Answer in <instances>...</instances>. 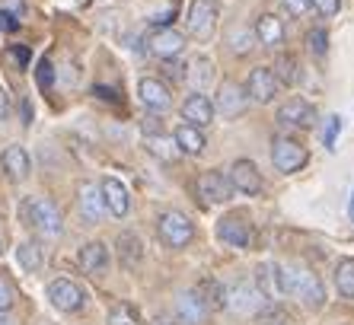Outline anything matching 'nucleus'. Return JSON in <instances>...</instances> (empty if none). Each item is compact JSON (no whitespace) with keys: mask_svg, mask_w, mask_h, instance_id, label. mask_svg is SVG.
Segmentation results:
<instances>
[{"mask_svg":"<svg viewBox=\"0 0 354 325\" xmlns=\"http://www.w3.org/2000/svg\"><path fill=\"white\" fill-rule=\"evenodd\" d=\"M274 281H278V293H290L297 300H304L306 309H322L326 306V287L310 268H294V265H274Z\"/></svg>","mask_w":354,"mask_h":325,"instance_id":"obj_1","label":"nucleus"},{"mask_svg":"<svg viewBox=\"0 0 354 325\" xmlns=\"http://www.w3.org/2000/svg\"><path fill=\"white\" fill-rule=\"evenodd\" d=\"M23 220L45 239H58L64 233V220H61V211L48 198H26L23 201Z\"/></svg>","mask_w":354,"mask_h":325,"instance_id":"obj_2","label":"nucleus"},{"mask_svg":"<svg viewBox=\"0 0 354 325\" xmlns=\"http://www.w3.org/2000/svg\"><path fill=\"white\" fill-rule=\"evenodd\" d=\"M157 233L169 249H185V245L195 239V227H192V220L179 211H166L160 214L157 220Z\"/></svg>","mask_w":354,"mask_h":325,"instance_id":"obj_3","label":"nucleus"},{"mask_svg":"<svg viewBox=\"0 0 354 325\" xmlns=\"http://www.w3.org/2000/svg\"><path fill=\"white\" fill-rule=\"evenodd\" d=\"M272 162L278 172H300L310 162V154H306L304 144H297L294 138H274L272 140Z\"/></svg>","mask_w":354,"mask_h":325,"instance_id":"obj_4","label":"nucleus"},{"mask_svg":"<svg viewBox=\"0 0 354 325\" xmlns=\"http://www.w3.org/2000/svg\"><path fill=\"white\" fill-rule=\"evenodd\" d=\"M48 300L58 313H77V309H83V300H86V297H83V290L74 284V281L58 277V281L48 284Z\"/></svg>","mask_w":354,"mask_h":325,"instance_id":"obj_5","label":"nucleus"},{"mask_svg":"<svg viewBox=\"0 0 354 325\" xmlns=\"http://www.w3.org/2000/svg\"><path fill=\"white\" fill-rule=\"evenodd\" d=\"M99 195H102V204H106V214H112V217H128V211H131V195H128V188L118 179L106 176V179L99 182Z\"/></svg>","mask_w":354,"mask_h":325,"instance_id":"obj_6","label":"nucleus"},{"mask_svg":"<svg viewBox=\"0 0 354 325\" xmlns=\"http://www.w3.org/2000/svg\"><path fill=\"white\" fill-rule=\"evenodd\" d=\"M147 48H150V55L160 57V61H173V57H179L182 48H185V35L163 26V29H157V32H150Z\"/></svg>","mask_w":354,"mask_h":325,"instance_id":"obj_7","label":"nucleus"},{"mask_svg":"<svg viewBox=\"0 0 354 325\" xmlns=\"http://www.w3.org/2000/svg\"><path fill=\"white\" fill-rule=\"evenodd\" d=\"M214 29H217V7L207 3V0H195L189 10V32L195 35V39L207 41L214 35Z\"/></svg>","mask_w":354,"mask_h":325,"instance_id":"obj_8","label":"nucleus"},{"mask_svg":"<svg viewBox=\"0 0 354 325\" xmlns=\"http://www.w3.org/2000/svg\"><path fill=\"white\" fill-rule=\"evenodd\" d=\"M278 86L281 83L274 80V73H272V67H256V71L249 73V80H246V96L252 99V102H272L274 96H278Z\"/></svg>","mask_w":354,"mask_h":325,"instance_id":"obj_9","label":"nucleus"},{"mask_svg":"<svg viewBox=\"0 0 354 325\" xmlns=\"http://www.w3.org/2000/svg\"><path fill=\"white\" fill-rule=\"evenodd\" d=\"M198 195L205 198L207 204H223V201H230L233 185H230V179H227L223 172L207 169V172L198 176Z\"/></svg>","mask_w":354,"mask_h":325,"instance_id":"obj_10","label":"nucleus"},{"mask_svg":"<svg viewBox=\"0 0 354 325\" xmlns=\"http://www.w3.org/2000/svg\"><path fill=\"white\" fill-rule=\"evenodd\" d=\"M217 239L230 249H246L249 245V223L243 214H227L217 220Z\"/></svg>","mask_w":354,"mask_h":325,"instance_id":"obj_11","label":"nucleus"},{"mask_svg":"<svg viewBox=\"0 0 354 325\" xmlns=\"http://www.w3.org/2000/svg\"><path fill=\"white\" fill-rule=\"evenodd\" d=\"M278 122L281 124H290V128L306 131V128H313V124H316V109L310 106L306 99L294 96V99H288V102L278 109Z\"/></svg>","mask_w":354,"mask_h":325,"instance_id":"obj_12","label":"nucleus"},{"mask_svg":"<svg viewBox=\"0 0 354 325\" xmlns=\"http://www.w3.org/2000/svg\"><path fill=\"white\" fill-rule=\"evenodd\" d=\"M230 185L236 188V192H243V195H259L262 192V172H259V166L252 160H236L230 166Z\"/></svg>","mask_w":354,"mask_h":325,"instance_id":"obj_13","label":"nucleus"},{"mask_svg":"<svg viewBox=\"0 0 354 325\" xmlns=\"http://www.w3.org/2000/svg\"><path fill=\"white\" fill-rule=\"evenodd\" d=\"M138 96H140V102H144L150 112H157V115H163V112H169V109H173L169 86H166V83H160V80H153V77H144V80L138 83Z\"/></svg>","mask_w":354,"mask_h":325,"instance_id":"obj_14","label":"nucleus"},{"mask_svg":"<svg viewBox=\"0 0 354 325\" xmlns=\"http://www.w3.org/2000/svg\"><path fill=\"white\" fill-rule=\"evenodd\" d=\"M182 122L195 124V128H207L214 122V102L205 96V93H192L185 102H182Z\"/></svg>","mask_w":354,"mask_h":325,"instance_id":"obj_15","label":"nucleus"},{"mask_svg":"<svg viewBox=\"0 0 354 325\" xmlns=\"http://www.w3.org/2000/svg\"><path fill=\"white\" fill-rule=\"evenodd\" d=\"M249 106V96L243 86H236V83H221V90H217V99H214V112H223V115H243Z\"/></svg>","mask_w":354,"mask_h":325,"instance_id":"obj_16","label":"nucleus"},{"mask_svg":"<svg viewBox=\"0 0 354 325\" xmlns=\"http://www.w3.org/2000/svg\"><path fill=\"white\" fill-rule=\"evenodd\" d=\"M252 35H256V41L262 45V48H278V45H284V23H281L274 13H262V17L256 19V26H252Z\"/></svg>","mask_w":354,"mask_h":325,"instance_id":"obj_17","label":"nucleus"},{"mask_svg":"<svg viewBox=\"0 0 354 325\" xmlns=\"http://www.w3.org/2000/svg\"><path fill=\"white\" fill-rule=\"evenodd\" d=\"M176 319H179L182 325H201L207 319V306H205V300L198 297V290L179 293V300H176Z\"/></svg>","mask_w":354,"mask_h":325,"instance_id":"obj_18","label":"nucleus"},{"mask_svg":"<svg viewBox=\"0 0 354 325\" xmlns=\"http://www.w3.org/2000/svg\"><path fill=\"white\" fill-rule=\"evenodd\" d=\"M0 166H3V172H7L13 182H23L26 176H29V169H32V160L26 154V147L10 144L7 150H3V156H0Z\"/></svg>","mask_w":354,"mask_h":325,"instance_id":"obj_19","label":"nucleus"},{"mask_svg":"<svg viewBox=\"0 0 354 325\" xmlns=\"http://www.w3.org/2000/svg\"><path fill=\"white\" fill-rule=\"evenodd\" d=\"M173 140H176V147H179V154H185V156H201L207 147L201 128H195V124H189V122H182L179 128H176Z\"/></svg>","mask_w":354,"mask_h":325,"instance_id":"obj_20","label":"nucleus"},{"mask_svg":"<svg viewBox=\"0 0 354 325\" xmlns=\"http://www.w3.org/2000/svg\"><path fill=\"white\" fill-rule=\"evenodd\" d=\"M80 217L86 223H99L106 217V204H102V195H99V185H93V182L80 185Z\"/></svg>","mask_w":354,"mask_h":325,"instance_id":"obj_21","label":"nucleus"},{"mask_svg":"<svg viewBox=\"0 0 354 325\" xmlns=\"http://www.w3.org/2000/svg\"><path fill=\"white\" fill-rule=\"evenodd\" d=\"M227 303H230L236 313H262L265 309V293L256 290V287L239 284L233 293H227Z\"/></svg>","mask_w":354,"mask_h":325,"instance_id":"obj_22","label":"nucleus"},{"mask_svg":"<svg viewBox=\"0 0 354 325\" xmlns=\"http://www.w3.org/2000/svg\"><path fill=\"white\" fill-rule=\"evenodd\" d=\"M80 268L86 271V275H102V271L109 268V249L106 243H86L80 249Z\"/></svg>","mask_w":354,"mask_h":325,"instance_id":"obj_23","label":"nucleus"},{"mask_svg":"<svg viewBox=\"0 0 354 325\" xmlns=\"http://www.w3.org/2000/svg\"><path fill=\"white\" fill-rule=\"evenodd\" d=\"M195 290H198V297L205 300L207 313H217V309L227 306V290H223V284L217 281V277H205V281H201Z\"/></svg>","mask_w":354,"mask_h":325,"instance_id":"obj_24","label":"nucleus"},{"mask_svg":"<svg viewBox=\"0 0 354 325\" xmlns=\"http://www.w3.org/2000/svg\"><path fill=\"white\" fill-rule=\"evenodd\" d=\"M115 245H118V259H122L124 268H138L140 259H144V245H140L138 236L124 230V233L118 236V243H115Z\"/></svg>","mask_w":354,"mask_h":325,"instance_id":"obj_25","label":"nucleus"},{"mask_svg":"<svg viewBox=\"0 0 354 325\" xmlns=\"http://www.w3.org/2000/svg\"><path fill=\"white\" fill-rule=\"evenodd\" d=\"M272 73H274V80H278V83H284V86H294V83L300 80V64H297L294 55H278Z\"/></svg>","mask_w":354,"mask_h":325,"instance_id":"obj_26","label":"nucleus"},{"mask_svg":"<svg viewBox=\"0 0 354 325\" xmlns=\"http://www.w3.org/2000/svg\"><path fill=\"white\" fill-rule=\"evenodd\" d=\"M17 261H19V268H23V271L35 275V271L41 268V249H39V243H19Z\"/></svg>","mask_w":354,"mask_h":325,"instance_id":"obj_27","label":"nucleus"},{"mask_svg":"<svg viewBox=\"0 0 354 325\" xmlns=\"http://www.w3.org/2000/svg\"><path fill=\"white\" fill-rule=\"evenodd\" d=\"M335 287L342 297H354V259H342L335 268Z\"/></svg>","mask_w":354,"mask_h":325,"instance_id":"obj_28","label":"nucleus"},{"mask_svg":"<svg viewBox=\"0 0 354 325\" xmlns=\"http://www.w3.org/2000/svg\"><path fill=\"white\" fill-rule=\"evenodd\" d=\"M147 147H150V154L160 156V160H176L179 156V147H176V140H166L163 134H150L147 138Z\"/></svg>","mask_w":354,"mask_h":325,"instance_id":"obj_29","label":"nucleus"},{"mask_svg":"<svg viewBox=\"0 0 354 325\" xmlns=\"http://www.w3.org/2000/svg\"><path fill=\"white\" fill-rule=\"evenodd\" d=\"M306 48L313 51L316 57H326V51H329V35H326V29H310V32H306Z\"/></svg>","mask_w":354,"mask_h":325,"instance_id":"obj_30","label":"nucleus"},{"mask_svg":"<svg viewBox=\"0 0 354 325\" xmlns=\"http://www.w3.org/2000/svg\"><path fill=\"white\" fill-rule=\"evenodd\" d=\"M230 45L236 55H249V51L256 48V35L252 32H233L230 35Z\"/></svg>","mask_w":354,"mask_h":325,"instance_id":"obj_31","label":"nucleus"},{"mask_svg":"<svg viewBox=\"0 0 354 325\" xmlns=\"http://www.w3.org/2000/svg\"><path fill=\"white\" fill-rule=\"evenodd\" d=\"M13 303H17V290H13V284H10L7 277L0 275V313H10Z\"/></svg>","mask_w":354,"mask_h":325,"instance_id":"obj_32","label":"nucleus"},{"mask_svg":"<svg viewBox=\"0 0 354 325\" xmlns=\"http://www.w3.org/2000/svg\"><path fill=\"white\" fill-rule=\"evenodd\" d=\"M342 134V118L338 115H332L329 122H326V131H322V144L329 147V150H335V138Z\"/></svg>","mask_w":354,"mask_h":325,"instance_id":"obj_33","label":"nucleus"},{"mask_svg":"<svg viewBox=\"0 0 354 325\" xmlns=\"http://www.w3.org/2000/svg\"><path fill=\"white\" fill-rule=\"evenodd\" d=\"M281 7L288 10V17L300 19V17H306V13L313 10V3H310V0H281Z\"/></svg>","mask_w":354,"mask_h":325,"instance_id":"obj_34","label":"nucleus"},{"mask_svg":"<svg viewBox=\"0 0 354 325\" xmlns=\"http://www.w3.org/2000/svg\"><path fill=\"white\" fill-rule=\"evenodd\" d=\"M35 77H39V86H41V90H48V86H51V80H55V71H51V61H48V57H41V61H39V73H35Z\"/></svg>","mask_w":354,"mask_h":325,"instance_id":"obj_35","label":"nucleus"},{"mask_svg":"<svg viewBox=\"0 0 354 325\" xmlns=\"http://www.w3.org/2000/svg\"><path fill=\"white\" fill-rule=\"evenodd\" d=\"M316 10H319L322 17H335L338 7H342V0H310Z\"/></svg>","mask_w":354,"mask_h":325,"instance_id":"obj_36","label":"nucleus"},{"mask_svg":"<svg viewBox=\"0 0 354 325\" xmlns=\"http://www.w3.org/2000/svg\"><path fill=\"white\" fill-rule=\"evenodd\" d=\"M17 17H13V13H7V10H0V29H3V32H13V29H17Z\"/></svg>","mask_w":354,"mask_h":325,"instance_id":"obj_37","label":"nucleus"},{"mask_svg":"<svg viewBox=\"0 0 354 325\" xmlns=\"http://www.w3.org/2000/svg\"><path fill=\"white\" fill-rule=\"evenodd\" d=\"M10 109H13V106H10V93L0 90V122H7V118H10Z\"/></svg>","mask_w":354,"mask_h":325,"instance_id":"obj_38","label":"nucleus"},{"mask_svg":"<svg viewBox=\"0 0 354 325\" xmlns=\"http://www.w3.org/2000/svg\"><path fill=\"white\" fill-rule=\"evenodd\" d=\"M10 55L17 57L19 64H26V61H29V51H26V48H13V51H10Z\"/></svg>","mask_w":354,"mask_h":325,"instance_id":"obj_39","label":"nucleus"},{"mask_svg":"<svg viewBox=\"0 0 354 325\" xmlns=\"http://www.w3.org/2000/svg\"><path fill=\"white\" fill-rule=\"evenodd\" d=\"M348 217H351V223H354V192H351V201H348Z\"/></svg>","mask_w":354,"mask_h":325,"instance_id":"obj_40","label":"nucleus"},{"mask_svg":"<svg viewBox=\"0 0 354 325\" xmlns=\"http://www.w3.org/2000/svg\"><path fill=\"white\" fill-rule=\"evenodd\" d=\"M0 325H17V322H13V319H10L7 313H0Z\"/></svg>","mask_w":354,"mask_h":325,"instance_id":"obj_41","label":"nucleus"},{"mask_svg":"<svg viewBox=\"0 0 354 325\" xmlns=\"http://www.w3.org/2000/svg\"><path fill=\"white\" fill-rule=\"evenodd\" d=\"M157 325H176V322H169L166 316H160V319H157Z\"/></svg>","mask_w":354,"mask_h":325,"instance_id":"obj_42","label":"nucleus"},{"mask_svg":"<svg viewBox=\"0 0 354 325\" xmlns=\"http://www.w3.org/2000/svg\"><path fill=\"white\" fill-rule=\"evenodd\" d=\"M112 325H128V322H118V319H115V322H112Z\"/></svg>","mask_w":354,"mask_h":325,"instance_id":"obj_43","label":"nucleus"},{"mask_svg":"<svg viewBox=\"0 0 354 325\" xmlns=\"http://www.w3.org/2000/svg\"><path fill=\"white\" fill-rule=\"evenodd\" d=\"M0 252H3V245H0Z\"/></svg>","mask_w":354,"mask_h":325,"instance_id":"obj_44","label":"nucleus"}]
</instances>
